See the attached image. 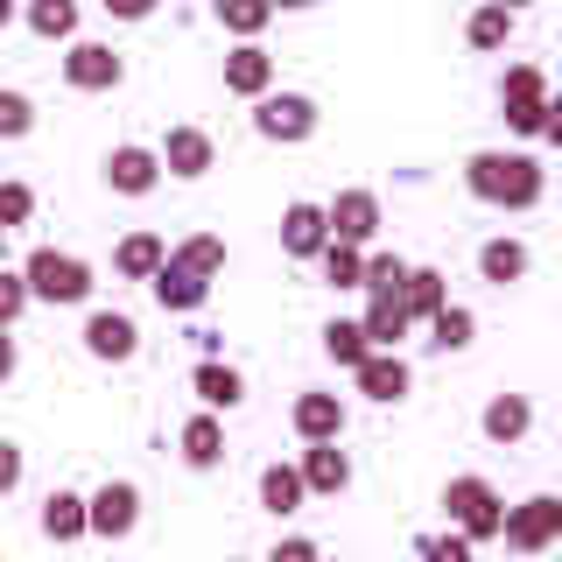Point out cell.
Returning a JSON list of instances; mask_svg holds the SVG:
<instances>
[{
	"label": "cell",
	"instance_id": "1",
	"mask_svg": "<svg viewBox=\"0 0 562 562\" xmlns=\"http://www.w3.org/2000/svg\"><path fill=\"white\" fill-rule=\"evenodd\" d=\"M464 190L479 204H499V211H535L541 190H549V169L535 155H506V148H479L464 162Z\"/></svg>",
	"mask_w": 562,
	"mask_h": 562
},
{
	"label": "cell",
	"instance_id": "2",
	"mask_svg": "<svg viewBox=\"0 0 562 562\" xmlns=\"http://www.w3.org/2000/svg\"><path fill=\"white\" fill-rule=\"evenodd\" d=\"M22 289L29 303H49V310H70V303H92V268H85L78 254H57V246H35L22 260Z\"/></svg>",
	"mask_w": 562,
	"mask_h": 562
},
{
	"label": "cell",
	"instance_id": "3",
	"mask_svg": "<svg viewBox=\"0 0 562 562\" xmlns=\"http://www.w3.org/2000/svg\"><path fill=\"white\" fill-rule=\"evenodd\" d=\"M443 520L457 527V535L479 549V541H499V520H506V499H499V485L479 479V471H464V479H450L443 485Z\"/></svg>",
	"mask_w": 562,
	"mask_h": 562
},
{
	"label": "cell",
	"instance_id": "4",
	"mask_svg": "<svg viewBox=\"0 0 562 562\" xmlns=\"http://www.w3.org/2000/svg\"><path fill=\"white\" fill-rule=\"evenodd\" d=\"M316 127H324V113H316L310 92H260V99H254V134H260V140L295 148V140H310Z\"/></svg>",
	"mask_w": 562,
	"mask_h": 562
},
{
	"label": "cell",
	"instance_id": "5",
	"mask_svg": "<svg viewBox=\"0 0 562 562\" xmlns=\"http://www.w3.org/2000/svg\"><path fill=\"white\" fill-rule=\"evenodd\" d=\"M499 535H506V549H520V555L555 549V541H562V499H555V492H535V499L506 506Z\"/></svg>",
	"mask_w": 562,
	"mask_h": 562
},
{
	"label": "cell",
	"instance_id": "6",
	"mask_svg": "<svg viewBox=\"0 0 562 562\" xmlns=\"http://www.w3.org/2000/svg\"><path fill=\"white\" fill-rule=\"evenodd\" d=\"M134 527H140V485L134 479H105L99 492H85V535L127 541Z\"/></svg>",
	"mask_w": 562,
	"mask_h": 562
},
{
	"label": "cell",
	"instance_id": "7",
	"mask_svg": "<svg viewBox=\"0 0 562 562\" xmlns=\"http://www.w3.org/2000/svg\"><path fill=\"white\" fill-rule=\"evenodd\" d=\"M155 162H162V176H176V183H198V176L218 169V140H211L204 127H169L162 134V148H155Z\"/></svg>",
	"mask_w": 562,
	"mask_h": 562
},
{
	"label": "cell",
	"instance_id": "8",
	"mask_svg": "<svg viewBox=\"0 0 562 562\" xmlns=\"http://www.w3.org/2000/svg\"><path fill=\"white\" fill-rule=\"evenodd\" d=\"M380 190H338V198L324 204V225H330V239H345V246H373L380 239Z\"/></svg>",
	"mask_w": 562,
	"mask_h": 562
},
{
	"label": "cell",
	"instance_id": "9",
	"mask_svg": "<svg viewBox=\"0 0 562 562\" xmlns=\"http://www.w3.org/2000/svg\"><path fill=\"white\" fill-rule=\"evenodd\" d=\"M120 78H127V57H120L113 43H70L64 49V85L70 92H113Z\"/></svg>",
	"mask_w": 562,
	"mask_h": 562
},
{
	"label": "cell",
	"instance_id": "10",
	"mask_svg": "<svg viewBox=\"0 0 562 562\" xmlns=\"http://www.w3.org/2000/svg\"><path fill=\"white\" fill-rule=\"evenodd\" d=\"M78 338H85V351H92L99 366H127L134 351H140V324H134L127 310H92Z\"/></svg>",
	"mask_w": 562,
	"mask_h": 562
},
{
	"label": "cell",
	"instance_id": "11",
	"mask_svg": "<svg viewBox=\"0 0 562 562\" xmlns=\"http://www.w3.org/2000/svg\"><path fill=\"white\" fill-rule=\"evenodd\" d=\"M155 183H162V162H155V148H140V140H120V148L105 155V190H120V198H148Z\"/></svg>",
	"mask_w": 562,
	"mask_h": 562
},
{
	"label": "cell",
	"instance_id": "12",
	"mask_svg": "<svg viewBox=\"0 0 562 562\" xmlns=\"http://www.w3.org/2000/svg\"><path fill=\"white\" fill-rule=\"evenodd\" d=\"M351 373H359V394H366V401H380V408L408 401V386H415V373H408V359H401V351H366Z\"/></svg>",
	"mask_w": 562,
	"mask_h": 562
},
{
	"label": "cell",
	"instance_id": "13",
	"mask_svg": "<svg viewBox=\"0 0 562 562\" xmlns=\"http://www.w3.org/2000/svg\"><path fill=\"white\" fill-rule=\"evenodd\" d=\"M295 471H303V492H310V499H338V492L351 485V457L338 443H303Z\"/></svg>",
	"mask_w": 562,
	"mask_h": 562
},
{
	"label": "cell",
	"instance_id": "14",
	"mask_svg": "<svg viewBox=\"0 0 562 562\" xmlns=\"http://www.w3.org/2000/svg\"><path fill=\"white\" fill-rule=\"evenodd\" d=\"M148 295H155L169 316H198V310L211 303V281L190 274V268H176V260H162V268L148 274Z\"/></svg>",
	"mask_w": 562,
	"mask_h": 562
},
{
	"label": "cell",
	"instance_id": "15",
	"mask_svg": "<svg viewBox=\"0 0 562 562\" xmlns=\"http://www.w3.org/2000/svg\"><path fill=\"white\" fill-rule=\"evenodd\" d=\"M289 422H295V436H303V443H338V436H345V401L324 394V386H310V394H295Z\"/></svg>",
	"mask_w": 562,
	"mask_h": 562
},
{
	"label": "cell",
	"instance_id": "16",
	"mask_svg": "<svg viewBox=\"0 0 562 562\" xmlns=\"http://www.w3.org/2000/svg\"><path fill=\"white\" fill-rule=\"evenodd\" d=\"M324 239H330V225H324V204L295 198L289 211H281V254H289V260H316V254H324Z\"/></svg>",
	"mask_w": 562,
	"mask_h": 562
},
{
	"label": "cell",
	"instance_id": "17",
	"mask_svg": "<svg viewBox=\"0 0 562 562\" xmlns=\"http://www.w3.org/2000/svg\"><path fill=\"white\" fill-rule=\"evenodd\" d=\"M225 92H233V99L274 92V57L260 43H233V49H225Z\"/></svg>",
	"mask_w": 562,
	"mask_h": 562
},
{
	"label": "cell",
	"instance_id": "18",
	"mask_svg": "<svg viewBox=\"0 0 562 562\" xmlns=\"http://www.w3.org/2000/svg\"><path fill=\"white\" fill-rule=\"evenodd\" d=\"M176 450H183L190 471H218L225 464V422L211 415V408H198L183 429H176Z\"/></svg>",
	"mask_w": 562,
	"mask_h": 562
},
{
	"label": "cell",
	"instance_id": "19",
	"mask_svg": "<svg viewBox=\"0 0 562 562\" xmlns=\"http://www.w3.org/2000/svg\"><path fill=\"white\" fill-rule=\"evenodd\" d=\"M527 268H535V254H527V239H514V233H492L479 246V281H492V289L527 281Z\"/></svg>",
	"mask_w": 562,
	"mask_h": 562
},
{
	"label": "cell",
	"instance_id": "20",
	"mask_svg": "<svg viewBox=\"0 0 562 562\" xmlns=\"http://www.w3.org/2000/svg\"><path fill=\"white\" fill-rule=\"evenodd\" d=\"M479 429H485V443H506V450H514L520 436L535 429V401H527V394H492L485 415H479Z\"/></svg>",
	"mask_w": 562,
	"mask_h": 562
},
{
	"label": "cell",
	"instance_id": "21",
	"mask_svg": "<svg viewBox=\"0 0 562 562\" xmlns=\"http://www.w3.org/2000/svg\"><path fill=\"white\" fill-rule=\"evenodd\" d=\"M359 330H366V345H373V351H401V338L415 330V316L401 310V295H366Z\"/></svg>",
	"mask_w": 562,
	"mask_h": 562
},
{
	"label": "cell",
	"instance_id": "22",
	"mask_svg": "<svg viewBox=\"0 0 562 562\" xmlns=\"http://www.w3.org/2000/svg\"><path fill=\"white\" fill-rule=\"evenodd\" d=\"M190 386H198V401L211 415H233L239 401H246V380H239V366H225V359H204L198 373H190Z\"/></svg>",
	"mask_w": 562,
	"mask_h": 562
},
{
	"label": "cell",
	"instance_id": "23",
	"mask_svg": "<svg viewBox=\"0 0 562 562\" xmlns=\"http://www.w3.org/2000/svg\"><path fill=\"white\" fill-rule=\"evenodd\" d=\"M162 260H169V239L162 233H127V239L113 246V274L120 281H148Z\"/></svg>",
	"mask_w": 562,
	"mask_h": 562
},
{
	"label": "cell",
	"instance_id": "24",
	"mask_svg": "<svg viewBox=\"0 0 562 562\" xmlns=\"http://www.w3.org/2000/svg\"><path fill=\"white\" fill-rule=\"evenodd\" d=\"M303 499H310V492H303V471H295V464H268V471H260V506H268L274 520L303 514Z\"/></svg>",
	"mask_w": 562,
	"mask_h": 562
},
{
	"label": "cell",
	"instance_id": "25",
	"mask_svg": "<svg viewBox=\"0 0 562 562\" xmlns=\"http://www.w3.org/2000/svg\"><path fill=\"white\" fill-rule=\"evenodd\" d=\"M443 303H450V281H443V268H408V281H401V310L429 324V316L443 310Z\"/></svg>",
	"mask_w": 562,
	"mask_h": 562
},
{
	"label": "cell",
	"instance_id": "26",
	"mask_svg": "<svg viewBox=\"0 0 562 562\" xmlns=\"http://www.w3.org/2000/svg\"><path fill=\"white\" fill-rule=\"evenodd\" d=\"M22 22L43 35V43H78V0H29Z\"/></svg>",
	"mask_w": 562,
	"mask_h": 562
},
{
	"label": "cell",
	"instance_id": "27",
	"mask_svg": "<svg viewBox=\"0 0 562 562\" xmlns=\"http://www.w3.org/2000/svg\"><path fill=\"white\" fill-rule=\"evenodd\" d=\"M211 14H218V29L239 35V43H260V35H268V22H274L268 0H211Z\"/></svg>",
	"mask_w": 562,
	"mask_h": 562
},
{
	"label": "cell",
	"instance_id": "28",
	"mask_svg": "<svg viewBox=\"0 0 562 562\" xmlns=\"http://www.w3.org/2000/svg\"><path fill=\"white\" fill-rule=\"evenodd\" d=\"M514 22H520V14H506V8H492V0H479V8H471V22H464V43L492 57V49L514 43Z\"/></svg>",
	"mask_w": 562,
	"mask_h": 562
},
{
	"label": "cell",
	"instance_id": "29",
	"mask_svg": "<svg viewBox=\"0 0 562 562\" xmlns=\"http://www.w3.org/2000/svg\"><path fill=\"white\" fill-rule=\"evenodd\" d=\"M169 260H176V268H190V274H204V281H218L225 274V239L218 233H190V239L169 246Z\"/></svg>",
	"mask_w": 562,
	"mask_h": 562
},
{
	"label": "cell",
	"instance_id": "30",
	"mask_svg": "<svg viewBox=\"0 0 562 562\" xmlns=\"http://www.w3.org/2000/svg\"><path fill=\"white\" fill-rule=\"evenodd\" d=\"M43 535L49 541H85V492H49L43 499Z\"/></svg>",
	"mask_w": 562,
	"mask_h": 562
},
{
	"label": "cell",
	"instance_id": "31",
	"mask_svg": "<svg viewBox=\"0 0 562 562\" xmlns=\"http://www.w3.org/2000/svg\"><path fill=\"white\" fill-rule=\"evenodd\" d=\"M471 338H479V316H471L464 303H443L429 316V345L436 351H471Z\"/></svg>",
	"mask_w": 562,
	"mask_h": 562
},
{
	"label": "cell",
	"instance_id": "32",
	"mask_svg": "<svg viewBox=\"0 0 562 562\" xmlns=\"http://www.w3.org/2000/svg\"><path fill=\"white\" fill-rule=\"evenodd\" d=\"M324 351H330V366H359L373 345H366L359 316H330V324H324Z\"/></svg>",
	"mask_w": 562,
	"mask_h": 562
},
{
	"label": "cell",
	"instance_id": "33",
	"mask_svg": "<svg viewBox=\"0 0 562 562\" xmlns=\"http://www.w3.org/2000/svg\"><path fill=\"white\" fill-rule=\"evenodd\" d=\"M324 281L330 289H359V268H366V246H345V239H324Z\"/></svg>",
	"mask_w": 562,
	"mask_h": 562
},
{
	"label": "cell",
	"instance_id": "34",
	"mask_svg": "<svg viewBox=\"0 0 562 562\" xmlns=\"http://www.w3.org/2000/svg\"><path fill=\"white\" fill-rule=\"evenodd\" d=\"M401 281H408V260L401 254H366V268H359L366 295H401Z\"/></svg>",
	"mask_w": 562,
	"mask_h": 562
},
{
	"label": "cell",
	"instance_id": "35",
	"mask_svg": "<svg viewBox=\"0 0 562 562\" xmlns=\"http://www.w3.org/2000/svg\"><path fill=\"white\" fill-rule=\"evenodd\" d=\"M29 134H35V99L0 92V140H29Z\"/></svg>",
	"mask_w": 562,
	"mask_h": 562
},
{
	"label": "cell",
	"instance_id": "36",
	"mask_svg": "<svg viewBox=\"0 0 562 562\" xmlns=\"http://www.w3.org/2000/svg\"><path fill=\"white\" fill-rule=\"evenodd\" d=\"M29 218H35V190L22 176H8V183H0V233H14V225H29Z\"/></svg>",
	"mask_w": 562,
	"mask_h": 562
},
{
	"label": "cell",
	"instance_id": "37",
	"mask_svg": "<svg viewBox=\"0 0 562 562\" xmlns=\"http://www.w3.org/2000/svg\"><path fill=\"white\" fill-rule=\"evenodd\" d=\"M499 99H549V78H541V64H506Z\"/></svg>",
	"mask_w": 562,
	"mask_h": 562
},
{
	"label": "cell",
	"instance_id": "38",
	"mask_svg": "<svg viewBox=\"0 0 562 562\" xmlns=\"http://www.w3.org/2000/svg\"><path fill=\"white\" fill-rule=\"evenodd\" d=\"M22 310H29V289H22V268H0V330H14L22 324Z\"/></svg>",
	"mask_w": 562,
	"mask_h": 562
},
{
	"label": "cell",
	"instance_id": "39",
	"mask_svg": "<svg viewBox=\"0 0 562 562\" xmlns=\"http://www.w3.org/2000/svg\"><path fill=\"white\" fill-rule=\"evenodd\" d=\"M22 479H29V450L14 443V436H0V499L22 492Z\"/></svg>",
	"mask_w": 562,
	"mask_h": 562
},
{
	"label": "cell",
	"instance_id": "40",
	"mask_svg": "<svg viewBox=\"0 0 562 562\" xmlns=\"http://www.w3.org/2000/svg\"><path fill=\"white\" fill-rule=\"evenodd\" d=\"M422 562H471V541L457 535V527H450V535H429V541H422Z\"/></svg>",
	"mask_w": 562,
	"mask_h": 562
},
{
	"label": "cell",
	"instance_id": "41",
	"mask_svg": "<svg viewBox=\"0 0 562 562\" xmlns=\"http://www.w3.org/2000/svg\"><path fill=\"white\" fill-rule=\"evenodd\" d=\"M316 555H324V549H316L310 535H281V541H274V549L260 555V562H316Z\"/></svg>",
	"mask_w": 562,
	"mask_h": 562
},
{
	"label": "cell",
	"instance_id": "42",
	"mask_svg": "<svg viewBox=\"0 0 562 562\" xmlns=\"http://www.w3.org/2000/svg\"><path fill=\"white\" fill-rule=\"evenodd\" d=\"M105 14H113V22H148L155 8H162V0H99Z\"/></svg>",
	"mask_w": 562,
	"mask_h": 562
},
{
	"label": "cell",
	"instance_id": "43",
	"mask_svg": "<svg viewBox=\"0 0 562 562\" xmlns=\"http://www.w3.org/2000/svg\"><path fill=\"white\" fill-rule=\"evenodd\" d=\"M14 366H22V351H14V330H0V386L14 380Z\"/></svg>",
	"mask_w": 562,
	"mask_h": 562
},
{
	"label": "cell",
	"instance_id": "44",
	"mask_svg": "<svg viewBox=\"0 0 562 562\" xmlns=\"http://www.w3.org/2000/svg\"><path fill=\"white\" fill-rule=\"evenodd\" d=\"M268 8H274V14H310L316 0H268Z\"/></svg>",
	"mask_w": 562,
	"mask_h": 562
},
{
	"label": "cell",
	"instance_id": "45",
	"mask_svg": "<svg viewBox=\"0 0 562 562\" xmlns=\"http://www.w3.org/2000/svg\"><path fill=\"white\" fill-rule=\"evenodd\" d=\"M492 8H506V14H520V8H535V0H492Z\"/></svg>",
	"mask_w": 562,
	"mask_h": 562
},
{
	"label": "cell",
	"instance_id": "46",
	"mask_svg": "<svg viewBox=\"0 0 562 562\" xmlns=\"http://www.w3.org/2000/svg\"><path fill=\"white\" fill-rule=\"evenodd\" d=\"M14 14H22V8H14V0H0V29H8V22H14Z\"/></svg>",
	"mask_w": 562,
	"mask_h": 562
},
{
	"label": "cell",
	"instance_id": "47",
	"mask_svg": "<svg viewBox=\"0 0 562 562\" xmlns=\"http://www.w3.org/2000/svg\"><path fill=\"white\" fill-rule=\"evenodd\" d=\"M316 562H330V555H316Z\"/></svg>",
	"mask_w": 562,
	"mask_h": 562
}]
</instances>
